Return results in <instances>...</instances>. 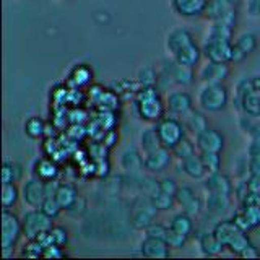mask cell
<instances>
[{"instance_id":"cell-16","label":"cell","mask_w":260,"mask_h":260,"mask_svg":"<svg viewBox=\"0 0 260 260\" xmlns=\"http://www.w3.org/2000/svg\"><path fill=\"white\" fill-rule=\"evenodd\" d=\"M156 215H158V208L153 205V202L150 197H146L140 207H135L132 218H130V223L138 231H146L148 228L156 223Z\"/></svg>"},{"instance_id":"cell-1","label":"cell","mask_w":260,"mask_h":260,"mask_svg":"<svg viewBox=\"0 0 260 260\" xmlns=\"http://www.w3.org/2000/svg\"><path fill=\"white\" fill-rule=\"evenodd\" d=\"M165 51L171 60L190 69L197 67L203 57L202 46L197 44L193 32L185 26H174L168 31L165 39Z\"/></svg>"},{"instance_id":"cell-29","label":"cell","mask_w":260,"mask_h":260,"mask_svg":"<svg viewBox=\"0 0 260 260\" xmlns=\"http://www.w3.org/2000/svg\"><path fill=\"white\" fill-rule=\"evenodd\" d=\"M241 231V228L236 224L234 219H223V221H218L213 228L215 236L223 242V246L226 247L228 242H230L236 234Z\"/></svg>"},{"instance_id":"cell-44","label":"cell","mask_w":260,"mask_h":260,"mask_svg":"<svg viewBox=\"0 0 260 260\" xmlns=\"http://www.w3.org/2000/svg\"><path fill=\"white\" fill-rule=\"evenodd\" d=\"M65 252H63V247L60 246H55V244H47V246L44 247V254L43 257L44 258H59V257H63Z\"/></svg>"},{"instance_id":"cell-7","label":"cell","mask_w":260,"mask_h":260,"mask_svg":"<svg viewBox=\"0 0 260 260\" xmlns=\"http://www.w3.org/2000/svg\"><path fill=\"white\" fill-rule=\"evenodd\" d=\"M23 236L21 218L12 210H2V255L7 258L13 255V249L18 246V241Z\"/></svg>"},{"instance_id":"cell-49","label":"cell","mask_w":260,"mask_h":260,"mask_svg":"<svg viewBox=\"0 0 260 260\" xmlns=\"http://www.w3.org/2000/svg\"><path fill=\"white\" fill-rule=\"evenodd\" d=\"M258 16H260V8H258Z\"/></svg>"},{"instance_id":"cell-6","label":"cell","mask_w":260,"mask_h":260,"mask_svg":"<svg viewBox=\"0 0 260 260\" xmlns=\"http://www.w3.org/2000/svg\"><path fill=\"white\" fill-rule=\"evenodd\" d=\"M154 128H156L161 145L171 151L187 137V130H185L182 119L171 116V114H168V116H165L161 120H158L156 124H154Z\"/></svg>"},{"instance_id":"cell-27","label":"cell","mask_w":260,"mask_h":260,"mask_svg":"<svg viewBox=\"0 0 260 260\" xmlns=\"http://www.w3.org/2000/svg\"><path fill=\"white\" fill-rule=\"evenodd\" d=\"M55 199H57V202L60 203V207L63 210H70L73 205H75L80 197H78V190L72 184L59 182V185H57V190H55Z\"/></svg>"},{"instance_id":"cell-47","label":"cell","mask_w":260,"mask_h":260,"mask_svg":"<svg viewBox=\"0 0 260 260\" xmlns=\"http://www.w3.org/2000/svg\"><path fill=\"white\" fill-rule=\"evenodd\" d=\"M258 255H260V252H258V250H257L254 246H252V244H250V246H249L246 250H244L239 257H244V258H252V257H258Z\"/></svg>"},{"instance_id":"cell-43","label":"cell","mask_w":260,"mask_h":260,"mask_svg":"<svg viewBox=\"0 0 260 260\" xmlns=\"http://www.w3.org/2000/svg\"><path fill=\"white\" fill-rule=\"evenodd\" d=\"M168 233H169V226H165V224H161V223H153L148 228V230L145 231V234L154 236V238H159V239L166 241V242H168Z\"/></svg>"},{"instance_id":"cell-21","label":"cell","mask_w":260,"mask_h":260,"mask_svg":"<svg viewBox=\"0 0 260 260\" xmlns=\"http://www.w3.org/2000/svg\"><path fill=\"white\" fill-rule=\"evenodd\" d=\"M242 231H250L254 228L260 226V205H250V203H242V208L236 211L233 216Z\"/></svg>"},{"instance_id":"cell-13","label":"cell","mask_w":260,"mask_h":260,"mask_svg":"<svg viewBox=\"0 0 260 260\" xmlns=\"http://www.w3.org/2000/svg\"><path fill=\"white\" fill-rule=\"evenodd\" d=\"M171 10L185 20L205 16L208 0H169Z\"/></svg>"},{"instance_id":"cell-25","label":"cell","mask_w":260,"mask_h":260,"mask_svg":"<svg viewBox=\"0 0 260 260\" xmlns=\"http://www.w3.org/2000/svg\"><path fill=\"white\" fill-rule=\"evenodd\" d=\"M182 122L185 125L187 134H190L192 137H197L200 132H203L208 127V120L205 117V114L200 109H192L187 116L182 117Z\"/></svg>"},{"instance_id":"cell-10","label":"cell","mask_w":260,"mask_h":260,"mask_svg":"<svg viewBox=\"0 0 260 260\" xmlns=\"http://www.w3.org/2000/svg\"><path fill=\"white\" fill-rule=\"evenodd\" d=\"M21 200L28 208H41L43 202L47 197L46 182L36 176H31L21 184Z\"/></svg>"},{"instance_id":"cell-23","label":"cell","mask_w":260,"mask_h":260,"mask_svg":"<svg viewBox=\"0 0 260 260\" xmlns=\"http://www.w3.org/2000/svg\"><path fill=\"white\" fill-rule=\"evenodd\" d=\"M60 174L59 166L51 158H38L32 165V176L43 179L44 182L57 181V177Z\"/></svg>"},{"instance_id":"cell-2","label":"cell","mask_w":260,"mask_h":260,"mask_svg":"<svg viewBox=\"0 0 260 260\" xmlns=\"http://www.w3.org/2000/svg\"><path fill=\"white\" fill-rule=\"evenodd\" d=\"M233 31L234 26L223 21H211L202 52L205 60L231 63L233 59Z\"/></svg>"},{"instance_id":"cell-22","label":"cell","mask_w":260,"mask_h":260,"mask_svg":"<svg viewBox=\"0 0 260 260\" xmlns=\"http://www.w3.org/2000/svg\"><path fill=\"white\" fill-rule=\"evenodd\" d=\"M179 168H181V171L187 177L195 179V181H200V179L208 176L207 168H205V165H203V159H202L199 151L190 154V156H187L182 161H179Z\"/></svg>"},{"instance_id":"cell-14","label":"cell","mask_w":260,"mask_h":260,"mask_svg":"<svg viewBox=\"0 0 260 260\" xmlns=\"http://www.w3.org/2000/svg\"><path fill=\"white\" fill-rule=\"evenodd\" d=\"M205 16L210 21H223L234 26L236 24V7L230 0H208Z\"/></svg>"},{"instance_id":"cell-15","label":"cell","mask_w":260,"mask_h":260,"mask_svg":"<svg viewBox=\"0 0 260 260\" xmlns=\"http://www.w3.org/2000/svg\"><path fill=\"white\" fill-rule=\"evenodd\" d=\"M176 205L181 207L182 211L189 213L190 216H199L202 213L203 207V200L199 197L195 190L189 185H182L179 187L176 192Z\"/></svg>"},{"instance_id":"cell-31","label":"cell","mask_w":260,"mask_h":260,"mask_svg":"<svg viewBox=\"0 0 260 260\" xmlns=\"http://www.w3.org/2000/svg\"><path fill=\"white\" fill-rule=\"evenodd\" d=\"M69 80H70V83L77 88L85 86L93 81V70L89 69L88 63H77L75 67L69 72Z\"/></svg>"},{"instance_id":"cell-30","label":"cell","mask_w":260,"mask_h":260,"mask_svg":"<svg viewBox=\"0 0 260 260\" xmlns=\"http://www.w3.org/2000/svg\"><path fill=\"white\" fill-rule=\"evenodd\" d=\"M23 132L31 140H41L46 135V122L39 116H29L23 122Z\"/></svg>"},{"instance_id":"cell-20","label":"cell","mask_w":260,"mask_h":260,"mask_svg":"<svg viewBox=\"0 0 260 260\" xmlns=\"http://www.w3.org/2000/svg\"><path fill=\"white\" fill-rule=\"evenodd\" d=\"M257 49V36L254 32H242L233 43V59L231 63H241Z\"/></svg>"},{"instance_id":"cell-39","label":"cell","mask_w":260,"mask_h":260,"mask_svg":"<svg viewBox=\"0 0 260 260\" xmlns=\"http://www.w3.org/2000/svg\"><path fill=\"white\" fill-rule=\"evenodd\" d=\"M250 244H252V242H250V239H249L247 233L241 230L230 242H228L226 249H230V250L233 252V254H236V255H241L242 252L250 246Z\"/></svg>"},{"instance_id":"cell-9","label":"cell","mask_w":260,"mask_h":260,"mask_svg":"<svg viewBox=\"0 0 260 260\" xmlns=\"http://www.w3.org/2000/svg\"><path fill=\"white\" fill-rule=\"evenodd\" d=\"M159 77L166 78L168 81L179 86H190L195 81V72L190 67H185L174 60H171L169 57L162 62V69L159 70Z\"/></svg>"},{"instance_id":"cell-28","label":"cell","mask_w":260,"mask_h":260,"mask_svg":"<svg viewBox=\"0 0 260 260\" xmlns=\"http://www.w3.org/2000/svg\"><path fill=\"white\" fill-rule=\"evenodd\" d=\"M138 143H140V150H142V154H148L154 150L161 148V142H159V137L156 134V128L154 125L151 127H146L142 130L140 137H138Z\"/></svg>"},{"instance_id":"cell-33","label":"cell","mask_w":260,"mask_h":260,"mask_svg":"<svg viewBox=\"0 0 260 260\" xmlns=\"http://www.w3.org/2000/svg\"><path fill=\"white\" fill-rule=\"evenodd\" d=\"M207 202H205V210L211 215H223L228 208L231 207V197H224V195H216V193H207Z\"/></svg>"},{"instance_id":"cell-50","label":"cell","mask_w":260,"mask_h":260,"mask_svg":"<svg viewBox=\"0 0 260 260\" xmlns=\"http://www.w3.org/2000/svg\"><path fill=\"white\" fill-rule=\"evenodd\" d=\"M60 2H65V0H60Z\"/></svg>"},{"instance_id":"cell-4","label":"cell","mask_w":260,"mask_h":260,"mask_svg":"<svg viewBox=\"0 0 260 260\" xmlns=\"http://www.w3.org/2000/svg\"><path fill=\"white\" fill-rule=\"evenodd\" d=\"M197 104L203 112H221L230 104V91L224 83H203L197 94Z\"/></svg>"},{"instance_id":"cell-34","label":"cell","mask_w":260,"mask_h":260,"mask_svg":"<svg viewBox=\"0 0 260 260\" xmlns=\"http://www.w3.org/2000/svg\"><path fill=\"white\" fill-rule=\"evenodd\" d=\"M23 166L16 161H4L2 166V184H16L23 179Z\"/></svg>"},{"instance_id":"cell-11","label":"cell","mask_w":260,"mask_h":260,"mask_svg":"<svg viewBox=\"0 0 260 260\" xmlns=\"http://www.w3.org/2000/svg\"><path fill=\"white\" fill-rule=\"evenodd\" d=\"M165 101H166L168 114L176 116L179 119H182L192 109H195L193 98L187 91H182V89H173V91H168Z\"/></svg>"},{"instance_id":"cell-45","label":"cell","mask_w":260,"mask_h":260,"mask_svg":"<svg viewBox=\"0 0 260 260\" xmlns=\"http://www.w3.org/2000/svg\"><path fill=\"white\" fill-rule=\"evenodd\" d=\"M247 169H249L250 176H258L260 177V156H257V158H249Z\"/></svg>"},{"instance_id":"cell-40","label":"cell","mask_w":260,"mask_h":260,"mask_svg":"<svg viewBox=\"0 0 260 260\" xmlns=\"http://www.w3.org/2000/svg\"><path fill=\"white\" fill-rule=\"evenodd\" d=\"M197 151H199V150H197V146H195V142L189 140V138L185 137L184 140L173 150V156L177 158L179 161H182V159H185L187 156H190V154L197 153Z\"/></svg>"},{"instance_id":"cell-26","label":"cell","mask_w":260,"mask_h":260,"mask_svg":"<svg viewBox=\"0 0 260 260\" xmlns=\"http://www.w3.org/2000/svg\"><path fill=\"white\" fill-rule=\"evenodd\" d=\"M199 247L202 250V254L203 255H207V257H213V255H218V254H221L223 249H226L223 246V242L219 241L215 233L213 231H210V233H203L200 238H199Z\"/></svg>"},{"instance_id":"cell-8","label":"cell","mask_w":260,"mask_h":260,"mask_svg":"<svg viewBox=\"0 0 260 260\" xmlns=\"http://www.w3.org/2000/svg\"><path fill=\"white\" fill-rule=\"evenodd\" d=\"M193 216H190L185 211H179L169 221V233L168 242L173 249H181L185 246V242L190 239L193 233Z\"/></svg>"},{"instance_id":"cell-19","label":"cell","mask_w":260,"mask_h":260,"mask_svg":"<svg viewBox=\"0 0 260 260\" xmlns=\"http://www.w3.org/2000/svg\"><path fill=\"white\" fill-rule=\"evenodd\" d=\"M140 255L146 258H168L171 255V246L159 238L145 234L140 242Z\"/></svg>"},{"instance_id":"cell-18","label":"cell","mask_w":260,"mask_h":260,"mask_svg":"<svg viewBox=\"0 0 260 260\" xmlns=\"http://www.w3.org/2000/svg\"><path fill=\"white\" fill-rule=\"evenodd\" d=\"M230 63L207 60L199 70V78L203 83H224L230 77Z\"/></svg>"},{"instance_id":"cell-37","label":"cell","mask_w":260,"mask_h":260,"mask_svg":"<svg viewBox=\"0 0 260 260\" xmlns=\"http://www.w3.org/2000/svg\"><path fill=\"white\" fill-rule=\"evenodd\" d=\"M21 199V189L16 184H2V207L12 210Z\"/></svg>"},{"instance_id":"cell-5","label":"cell","mask_w":260,"mask_h":260,"mask_svg":"<svg viewBox=\"0 0 260 260\" xmlns=\"http://www.w3.org/2000/svg\"><path fill=\"white\" fill-rule=\"evenodd\" d=\"M21 228L26 239L43 241L54 228V219L47 216L41 208H29L21 216Z\"/></svg>"},{"instance_id":"cell-24","label":"cell","mask_w":260,"mask_h":260,"mask_svg":"<svg viewBox=\"0 0 260 260\" xmlns=\"http://www.w3.org/2000/svg\"><path fill=\"white\" fill-rule=\"evenodd\" d=\"M205 190L208 193H216V195H224V197H231L233 195V184L224 174H210L205 181Z\"/></svg>"},{"instance_id":"cell-35","label":"cell","mask_w":260,"mask_h":260,"mask_svg":"<svg viewBox=\"0 0 260 260\" xmlns=\"http://www.w3.org/2000/svg\"><path fill=\"white\" fill-rule=\"evenodd\" d=\"M120 166L125 171H130V173H134V171H138V169H143V154L138 153L135 148L125 150L120 156Z\"/></svg>"},{"instance_id":"cell-42","label":"cell","mask_w":260,"mask_h":260,"mask_svg":"<svg viewBox=\"0 0 260 260\" xmlns=\"http://www.w3.org/2000/svg\"><path fill=\"white\" fill-rule=\"evenodd\" d=\"M41 210H43L47 216H51L52 219H55L57 216L60 215V211L63 208L60 207V203L57 202L55 195H47L46 200L43 202V205H41Z\"/></svg>"},{"instance_id":"cell-36","label":"cell","mask_w":260,"mask_h":260,"mask_svg":"<svg viewBox=\"0 0 260 260\" xmlns=\"http://www.w3.org/2000/svg\"><path fill=\"white\" fill-rule=\"evenodd\" d=\"M159 83V72L153 65H143L137 72V85L138 86H158Z\"/></svg>"},{"instance_id":"cell-48","label":"cell","mask_w":260,"mask_h":260,"mask_svg":"<svg viewBox=\"0 0 260 260\" xmlns=\"http://www.w3.org/2000/svg\"><path fill=\"white\" fill-rule=\"evenodd\" d=\"M230 2H231V5L238 7V5H239V2H241V0H230Z\"/></svg>"},{"instance_id":"cell-41","label":"cell","mask_w":260,"mask_h":260,"mask_svg":"<svg viewBox=\"0 0 260 260\" xmlns=\"http://www.w3.org/2000/svg\"><path fill=\"white\" fill-rule=\"evenodd\" d=\"M200 156L203 159V165L207 168L208 176L219 173V168H221V156H219V153H200Z\"/></svg>"},{"instance_id":"cell-3","label":"cell","mask_w":260,"mask_h":260,"mask_svg":"<svg viewBox=\"0 0 260 260\" xmlns=\"http://www.w3.org/2000/svg\"><path fill=\"white\" fill-rule=\"evenodd\" d=\"M134 109L142 122L154 125L166 116V101L162 100L158 86H138L134 96Z\"/></svg>"},{"instance_id":"cell-38","label":"cell","mask_w":260,"mask_h":260,"mask_svg":"<svg viewBox=\"0 0 260 260\" xmlns=\"http://www.w3.org/2000/svg\"><path fill=\"white\" fill-rule=\"evenodd\" d=\"M43 244L47 246V244H55V246L65 247L69 244V233L67 230H63L62 226H54L49 234L43 239Z\"/></svg>"},{"instance_id":"cell-12","label":"cell","mask_w":260,"mask_h":260,"mask_svg":"<svg viewBox=\"0 0 260 260\" xmlns=\"http://www.w3.org/2000/svg\"><path fill=\"white\" fill-rule=\"evenodd\" d=\"M193 142L200 153H221L224 148V135L219 130L210 127L193 137Z\"/></svg>"},{"instance_id":"cell-32","label":"cell","mask_w":260,"mask_h":260,"mask_svg":"<svg viewBox=\"0 0 260 260\" xmlns=\"http://www.w3.org/2000/svg\"><path fill=\"white\" fill-rule=\"evenodd\" d=\"M150 200L158 208V211H169L176 205V193L162 189V187H158V190L151 195Z\"/></svg>"},{"instance_id":"cell-17","label":"cell","mask_w":260,"mask_h":260,"mask_svg":"<svg viewBox=\"0 0 260 260\" xmlns=\"http://www.w3.org/2000/svg\"><path fill=\"white\" fill-rule=\"evenodd\" d=\"M171 161H173V151L161 146V148L154 150L148 154H143V169L151 174H159L165 173L169 168Z\"/></svg>"},{"instance_id":"cell-46","label":"cell","mask_w":260,"mask_h":260,"mask_svg":"<svg viewBox=\"0 0 260 260\" xmlns=\"http://www.w3.org/2000/svg\"><path fill=\"white\" fill-rule=\"evenodd\" d=\"M246 5H247V13L250 16H258L260 0H246Z\"/></svg>"}]
</instances>
